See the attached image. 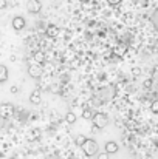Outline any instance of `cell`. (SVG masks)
I'll list each match as a JSON object with an SVG mask.
<instances>
[{"label": "cell", "mask_w": 158, "mask_h": 159, "mask_svg": "<svg viewBox=\"0 0 158 159\" xmlns=\"http://www.w3.org/2000/svg\"><path fill=\"white\" fill-rule=\"evenodd\" d=\"M82 150H84V153L87 155V156H95L96 153H98V142L95 141V139H85V142L82 144V147H81Z\"/></svg>", "instance_id": "1"}, {"label": "cell", "mask_w": 158, "mask_h": 159, "mask_svg": "<svg viewBox=\"0 0 158 159\" xmlns=\"http://www.w3.org/2000/svg\"><path fill=\"white\" fill-rule=\"evenodd\" d=\"M92 122L98 130H103L108 125V116L105 113H95L93 117H92Z\"/></svg>", "instance_id": "2"}, {"label": "cell", "mask_w": 158, "mask_h": 159, "mask_svg": "<svg viewBox=\"0 0 158 159\" xmlns=\"http://www.w3.org/2000/svg\"><path fill=\"white\" fill-rule=\"evenodd\" d=\"M42 73H44V68H42V65L37 63V62H34V63H31V65L28 66V74H30L33 79H39V77L42 76Z\"/></svg>", "instance_id": "3"}, {"label": "cell", "mask_w": 158, "mask_h": 159, "mask_svg": "<svg viewBox=\"0 0 158 159\" xmlns=\"http://www.w3.org/2000/svg\"><path fill=\"white\" fill-rule=\"evenodd\" d=\"M42 9V2L41 0H28L26 2V11L30 14H37Z\"/></svg>", "instance_id": "4"}, {"label": "cell", "mask_w": 158, "mask_h": 159, "mask_svg": "<svg viewBox=\"0 0 158 159\" xmlns=\"http://www.w3.org/2000/svg\"><path fill=\"white\" fill-rule=\"evenodd\" d=\"M11 25H12V28H14L16 31H22V30L25 28V25H26V22H25V19H23L22 16H16V17L12 19V22H11Z\"/></svg>", "instance_id": "5"}, {"label": "cell", "mask_w": 158, "mask_h": 159, "mask_svg": "<svg viewBox=\"0 0 158 159\" xmlns=\"http://www.w3.org/2000/svg\"><path fill=\"white\" fill-rule=\"evenodd\" d=\"M104 148L108 155H115V153L119 152V145H118V142H115V141H107L105 145H104Z\"/></svg>", "instance_id": "6"}, {"label": "cell", "mask_w": 158, "mask_h": 159, "mask_svg": "<svg viewBox=\"0 0 158 159\" xmlns=\"http://www.w3.org/2000/svg\"><path fill=\"white\" fill-rule=\"evenodd\" d=\"M14 113V107L11 104H2L0 105V116L2 117H9Z\"/></svg>", "instance_id": "7"}, {"label": "cell", "mask_w": 158, "mask_h": 159, "mask_svg": "<svg viewBox=\"0 0 158 159\" xmlns=\"http://www.w3.org/2000/svg\"><path fill=\"white\" fill-rule=\"evenodd\" d=\"M30 102L34 104V105H39V104L42 102V96H41V91H39V90L31 91V94H30Z\"/></svg>", "instance_id": "8"}, {"label": "cell", "mask_w": 158, "mask_h": 159, "mask_svg": "<svg viewBox=\"0 0 158 159\" xmlns=\"http://www.w3.org/2000/svg\"><path fill=\"white\" fill-rule=\"evenodd\" d=\"M9 77V71L5 65H0V84H5Z\"/></svg>", "instance_id": "9"}, {"label": "cell", "mask_w": 158, "mask_h": 159, "mask_svg": "<svg viewBox=\"0 0 158 159\" xmlns=\"http://www.w3.org/2000/svg\"><path fill=\"white\" fill-rule=\"evenodd\" d=\"M47 34H48L50 37H56V36L59 34V28H57L56 25H48V26H47Z\"/></svg>", "instance_id": "10"}, {"label": "cell", "mask_w": 158, "mask_h": 159, "mask_svg": "<svg viewBox=\"0 0 158 159\" xmlns=\"http://www.w3.org/2000/svg\"><path fill=\"white\" fill-rule=\"evenodd\" d=\"M34 62H37V63H44L45 62V53L44 51H36L34 53Z\"/></svg>", "instance_id": "11"}, {"label": "cell", "mask_w": 158, "mask_h": 159, "mask_svg": "<svg viewBox=\"0 0 158 159\" xmlns=\"http://www.w3.org/2000/svg\"><path fill=\"white\" fill-rule=\"evenodd\" d=\"M65 120H67V124H74L76 122V114L73 113V111H68L67 114H65Z\"/></svg>", "instance_id": "12"}, {"label": "cell", "mask_w": 158, "mask_h": 159, "mask_svg": "<svg viewBox=\"0 0 158 159\" xmlns=\"http://www.w3.org/2000/svg\"><path fill=\"white\" fill-rule=\"evenodd\" d=\"M85 139H87V138H85L84 134H78V136H76V139H74V142H76V145L82 147V144L85 142Z\"/></svg>", "instance_id": "13"}, {"label": "cell", "mask_w": 158, "mask_h": 159, "mask_svg": "<svg viewBox=\"0 0 158 159\" xmlns=\"http://www.w3.org/2000/svg\"><path fill=\"white\" fill-rule=\"evenodd\" d=\"M93 114H95V113H93L92 110H89V108L82 111V117H84V119H90V120H92V117H93Z\"/></svg>", "instance_id": "14"}, {"label": "cell", "mask_w": 158, "mask_h": 159, "mask_svg": "<svg viewBox=\"0 0 158 159\" xmlns=\"http://www.w3.org/2000/svg\"><path fill=\"white\" fill-rule=\"evenodd\" d=\"M151 111H152L154 114H158V99H155V101L151 104Z\"/></svg>", "instance_id": "15"}, {"label": "cell", "mask_w": 158, "mask_h": 159, "mask_svg": "<svg viewBox=\"0 0 158 159\" xmlns=\"http://www.w3.org/2000/svg\"><path fill=\"white\" fill-rule=\"evenodd\" d=\"M124 51H126V47H121V48H115V50H113V53L116 54V56H122Z\"/></svg>", "instance_id": "16"}, {"label": "cell", "mask_w": 158, "mask_h": 159, "mask_svg": "<svg viewBox=\"0 0 158 159\" xmlns=\"http://www.w3.org/2000/svg\"><path fill=\"white\" fill-rule=\"evenodd\" d=\"M152 79H154L155 82H158V65L154 68V71H152Z\"/></svg>", "instance_id": "17"}, {"label": "cell", "mask_w": 158, "mask_h": 159, "mask_svg": "<svg viewBox=\"0 0 158 159\" xmlns=\"http://www.w3.org/2000/svg\"><path fill=\"white\" fill-rule=\"evenodd\" d=\"M108 156H110V155H108L107 152H103V153H98V159H110Z\"/></svg>", "instance_id": "18"}, {"label": "cell", "mask_w": 158, "mask_h": 159, "mask_svg": "<svg viewBox=\"0 0 158 159\" xmlns=\"http://www.w3.org/2000/svg\"><path fill=\"white\" fill-rule=\"evenodd\" d=\"M132 73H133V76H135V77H138V76L141 74V70H140L138 66H135V68L132 70Z\"/></svg>", "instance_id": "19"}, {"label": "cell", "mask_w": 158, "mask_h": 159, "mask_svg": "<svg viewBox=\"0 0 158 159\" xmlns=\"http://www.w3.org/2000/svg\"><path fill=\"white\" fill-rule=\"evenodd\" d=\"M107 3H108V5H112V6H116V5H119V3H121V0H107Z\"/></svg>", "instance_id": "20"}, {"label": "cell", "mask_w": 158, "mask_h": 159, "mask_svg": "<svg viewBox=\"0 0 158 159\" xmlns=\"http://www.w3.org/2000/svg\"><path fill=\"white\" fill-rule=\"evenodd\" d=\"M8 6V2L6 0H0V9H5Z\"/></svg>", "instance_id": "21"}, {"label": "cell", "mask_w": 158, "mask_h": 159, "mask_svg": "<svg viewBox=\"0 0 158 159\" xmlns=\"http://www.w3.org/2000/svg\"><path fill=\"white\" fill-rule=\"evenodd\" d=\"M11 93H14V94H16V93H19V87L12 85V87H11Z\"/></svg>", "instance_id": "22"}]
</instances>
